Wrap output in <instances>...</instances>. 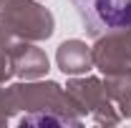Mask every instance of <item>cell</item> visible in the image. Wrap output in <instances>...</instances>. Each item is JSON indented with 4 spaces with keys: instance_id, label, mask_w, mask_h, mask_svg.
I'll list each match as a JSON object with an SVG mask.
<instances>
[{
    "instance_id": "cell-1",
    "label": "cell",
    "mask_w": 131,
    "mask_h": 128,
    "mask_svg": "<svg viewBox=\"0 0 131 128\" xmlns=\"http://www.w3.org/2000/svg\"><path fill=\"white\" fill-rule=\"evenodd\" d=\"M93 33L116 30L131 23V3L126 0H71Z\"/></svg>"
}]
</instances>
